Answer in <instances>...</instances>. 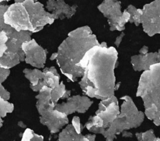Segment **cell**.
<instances>
[{
    "label": "cell",
    "mask_w": 160,
    "mask_h": 141,
    "mask_svg": "<svg viewBox=\"0 0 160 141\" xmlns=\"http://www.w3.org/2000/svg\"><path fill=\"white\" fill-rule=\"evenodd\" d=\"M22 49L24 52V61L27 64L38 69L44 67L48 51L39 46L34 39L24 42Z\"/></svg>",
    "instance_id": "7"
},
{
    "label": "cell",
    "mask_w": 160,
    "mask_h": 141,
    "mask_svg": "<svg viewBox=\"0 0 160 141\" xmlns=\"http://www.w3.org/2000/svg\"><path fill=\"white\" fill-rule=\"evenodd\" d=\"M0 4H1V2H0Z\"/></svg>",
    "instance_id": "22"
},
{
    "label": "cell",
    "mask_w": 160,
    "mask_h": 141,
    "mask_svg": "<svg viewBox=\"0 0 160 141\" xmlns=\"http://www.w3.org/2000/svg\"><path fill=\"white\" fill-rule=\"evenodd\" d=\"M71 94V90H66L65 85L61 82L59 85L51 90V102L56 105L60 99H68Z\"/></svg>",
    "instance_id": "13"
},
{
    "label": "cell",
    "mask_w": 160,
    "mask_h": 141,
    "mask_svg": "<svg viewBox=\"0 0 160 141\" xmlns=\"http://www.w3.org/2000/svg\"><path fill=\"white\" fill-rule=\"evenodd\" d=\"M96 44V37L88 26L78 27L69 32L56 52V60L61 72L71 81H76L84 73L79 63L86 52Z\"/></svg>",
    "instance_id": "1"
},
{
    "label": "cell",
    "mask_w": 160,
    "mask_h": 141,
    "mask_svg": "<svg viewBox=\"0 0 160 141\" xmlns=\"http://www.w3.org/2000/svg\"><path fill=\"white\" fill-rule=\"evenodd\" d=\"M26 7L35 32L43 29L46 24H51L55 19L50 12L46 11L43 5L33 0H26L22 2Z\"/></svg>",
    "instance_id": "6"
},
{
    "label": "cell",
    "mask_w": 160,
    "mask_h": 141,
    "mask_svg": "<svg viewBox=\"0 0 160 141\" xmlns=\"http://www.w3.org/2000/svg\"><path fill=\"white\" fill-rule=\"evenodd\" d=\"M56 56H57V54H56V52H55V53L52 54L51 55V57H50V60L52 61V60H54V59H56Z\"/></svg>",
    "instance_id": "19"
},
{
    "label": "cell",
    "mask_w": 160,
    "mask_h": 141,
    "mask_svg": "<svg viewBox=\"0 0 160 141\" xmlns=\"http://www.w3.org/2000/svg\"><path fill=\"white\" fill-rule=\"evenodd\" d=\"M106 58L104 50L96 45L86 52L79 63V67L84 70L79 84L91 97L100 98L108 94Z\"/></svg>",
    "instance_id": "2"
},
{
    "label": "cell",
    "mask_w": 160,
    "mask_h": 141,
    "mask_svg": "<svg viewBox=\"0 0 160 141\" xmlns=\"http://www.w3.org/2000/svg\"><path fill=\"white\" fill-rule=\"evenodd\" d=\"M10 1V0H0V2H2V1Z\"/></svg>",
    "instance_id": "21"
},
{
    "label": "cell",
    "mask_w": 160,
    "mask_h": 141,
    "mask_svg": "<svg viewBox=\"0 0 160 141\" xmlns=\"http://www.w3.org/2000/svg\"><path fill=\"white\" fill-rule=\"evenodd\" d=\"M91 104L92 101L88 97L76 95L68 97L66 102H62L59 104H57L55 105V109L68 115L75 112H78V113H84Z\"/></svg>",
    "instance_id": "8"
},
{
    "label": "cell",
    "mask_w": 160,
    "mask_h": 141,
    "mask_svg": "<svg viewBox=\"0 0 160 141\" xmlns=\"http://www.w3.org/2000/svg\"><path fill=\"white\" fill-rule=\"evenodd\" d=\"M4 22L18 31H28L35 32L28 12L22 2H16L8 6L4 14Z\"/></svg>",
    "instance_id": "5"
},
{
    "label": "cell",
    "mask_w": 160,
    "mask_h": 141,
    "mask_svg": "<svg viewBox=\"0 0 160 141\" xmlns=\"http://www.w3.org/2000/svg\"><path fill=\"white\" fill-rule=\"evenodd\" d=\"M51 88L44 85L39 91L36 98L40 122L48 127L51 134H54L68 124L69 120L66 114L55 109V105L51 102Z\"/></svg>",
    "instance_id": "3"
},
{
    "label": "cell",
    "mask_w": 160,
    "mask_h": 141,
    "mask_svg": "<svg viewBox=\"0 0 160 141\" xmlns=\"http://www.w3.org/2000/svg\"><path fill=\"white\" fill-rule=\"evenodd\" d=\"M94 135H82L78 134L72 124H69L59 134V140H94Z\"/></svg>",
    "instance_id": "11"
},
{
    "label": "cell",
    "mask_w": 160,
    "mask_h": 141,
    "mask_svg": "<svg viewBox=\"0 0 160 141\" xmlns=\"http://www.w3.org/2000/svg\"><path fill=\"white\" fill-rule=\"evenodd\" d=\"M14 110V105L12 103L5 100L0 94V128L2 125V119L8 113H11Z\"/></svg>",
    "instance_id": "14"
},
{
    "label": "cell",
    "mask_w": 160,
    "mask_h": 141,
    "mask_svg": "<svg viewBox=\"0 0 160 141\" xmlns=\"http://www.w3.org/2000/svg\"><path fill=\"white\" fill-rule=\"evenodd\" d=\"M14 2H24L26 0H14ZM33 1H36L37 0H33Z\"/></svg>",
    "instance_id": "20"
},
{
    "label": "cell",
    "mask_w": 160,
    "mask_h": 141,
    "mask_svg": "<svg viewBox=\"0 0 160 141\" xmlns=\"http://www.w3.org/2000/svg\"><path fill=\"white\" fill-rule=\"evenodd\" d=\"M3 31L8 37L6 42L8 48L0 59V67L9 69L24 61L25 54L22 49V44L31 39L32 32L28 31H18L8 24L4 26Z\"/></svg>",
    "instance_id": "4"
},
{
    "label": "cell",
    "mask_w": 160,
    "mask_h": 141,
    "mask_svg": "<svg viewBox=\"0 0 160 141\" xmlns=\"http://www.w3.org/2000/svg\"><path fill=\"white\" fill-rule=\"evenodd\" d=\"M10 74L9 69H4L0 67V94L1 96L5 99L8 100L10 97V94L8 91H7L5 88L2 85V82H3L8 75Z\"/></svg>",
    "instance_id": "15"
},
{
    "label": "cell",
    "mask_w": 160,
    "mask_h": 141,
    "mask_svg": "<svg viewBox=\"0 0 160 141\" xmlns=\"http://www.w3.org/2000/svg\"><path fill=\"white\" fill-rule=\"evenodd\" d=\"M77 5L69 6L64 0H48L46 8L53 16L55 19L71 18L76 12Z\"/></svg>",
    "instance_id": "9"
},
{
    "label": "cell",
    "mask_w": 160,
    "mask_h": 141,
    "mask_svg": "<svg viewBox=\"0 0 160 141\" xmlns=\"http://www.w3.org/2000/svg\"><path fill=\"white\" fill-rule=\"evenodd\" d=\"M42 71L44 72L43 86L46 85L53 89L59 85L60 76L54 67H46Z\"/></svg>",
    "instance_id": "12"
},
{
    "label": "cell",
    "mask_w": 160,
    "mask_h": 141,
    "mask_svg": "<svg viewBox=\"0 0 160 141\" xmlns=\"http://www.w3.org/2000/svg\"><path fill=\"white\" fill-rule=\"evenodd\" d=\"M25 77L30 81V87L35 92H39L43 87L44 72L39 69H25L23 70Z\"/></svg>",
    "instance_id": "10"
},
{
    "label": "cell",
    "mask_w": 160,
    "mask_h": 141,
    "mask_svg": "<svg viewBox=\"0 0 160 141\" xmlns=\"http://www.w3.org/2000/svg\"><path fill=\"white\" fill-rule=\"evenodd\" d=\"M72 125H73L76 131L78 134H81V132L82 130V128H81V123H80V119H79V117L74 116L73 117L72 120Z\"/></svg>",
    "instance_id": "18"
},
{
    "label": "cell",
    "mask_w": 160,
    "mask_h": 141,
    "mask_svg": "<svg viewBox=\"0 0 160 141\" xmlns=\"http://www.w3.org/2000/svg\"><path fill=\"white\" fill-rule=\"evenodd\" d=\"M8 39V37L6 35V33L2 31L0 32V59L4 55V52H6L8 46L6 45V42Z\"/></svg>",
    "instance_id": "17"
},
{
    "label": "cell",
    "mask_w": 160,
    "mask_h": 141,
    "mask_svg": "<svg viewBox=\"0 0 160 141\" xmlns=\"http://www.w3.org/2000/svg\"><path fill=\"white\" fill-rule=\"evenodd\" d=\"M44 137L35 134L33 130L30 129H26L24 131L21 140H43Z\"/></svg>",
    "instance_id": "16"
}]
</instances>
